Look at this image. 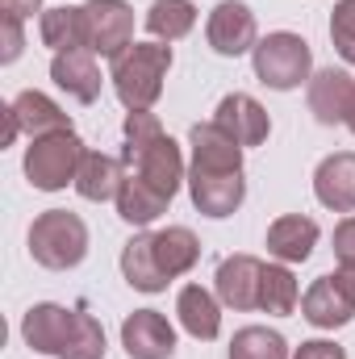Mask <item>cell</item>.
Returning a JSON list of instances; mask_svg holds the SVG:
<instances>
[{"label": "cell", "mask_w": 355, "mask_h": 359, "mask_svg": "<svg viewBox=\"0 0 355 359\" xmlns=\"http://www.w3.org/2000/svg\"><path fill=\"white\" fill-rule=\"evenodd\" d=\"M172 72V46L168 42H134L113 59V92L126 104V113H142L155 109V100L163 96V80Z\"/></svg>", "instance_id": "1"}, {"label": "cell", "mask_w": 355, "mask_h": 359, "mask_svg": "<svg viewBox=\"0 0 355 359\" xmlns=\"http://www.w3.org/2000/svg\"><path fill=\"white\" fill-rule=\"evenodd\" d=\"M29 255L46 271H72L88 255V226L80 213L67 209H46L29 226Z\"/></svg>", "instance_id": "2"}, {"label": "cell", "mask_w": 355, "mask_h": 359, "mask_svg": "<svg viewBox=\"0 0 355 359\" xmlns=\"http://www.w3.org/2000/svg\"><path fill=\"white\" fill-rule=\"evenodd\" d=\"M251 67H255V80L264 88L293 92L314 80V50L301 34L276 29V34L260 38V46L251 50Z\"/></svg>", "instance_id": "3"}, {"label": "cell", "mask_w": 355, "mask_h": 359, "mask_svg": "<svg viewBox=\"0 0 355 359\" xmlns=\"http://www.w3.org/2000/svg\"><path fill=\"white\" fill-rule=\"evenodd\" d=\"M84 155H88V151H84L80 134H76V130H63V134L34 138L21 168H25V180H29L38 192H59V188L76 184Z\"/></svg>", "instance_id": "4"}, {"label": "cell", "mask_w": 355, "mask_h": 359, "mask_svg": "<svg viewBox=\"0 0 355 359\" xmlns=\"http://www.w3.org/2000/svg\"><path fill=\"white\" fill-rule=\"evenodd\" d=\"M84 8V46L100 59H117L126 46H134V8L126 0H88Z\"/></svg>", "instance_id": "5"}, {"label": "cell", "mask_w": 355, "mask_h": 359, "mask_svg": "<svg viewBox=\"0 0 355 359\" xmlns=\"http://www.w3.org/2000/svg\"><path fill=\"white\" fill-rule=\"evenodd\" d=\"M205 38L222 59H239L260 46V21L243 0H222V4H213V13L205 21Z\"/></svg>", "instance_id": "6"}, {"label": "cell", "mask_w": 355, "mask_h": 359, "mask_svg": "<svg viewBox=\"0 0 355 359\" xmlns=\"http://www.w3.org/2000/svg\"><path fill=\"white\" fill-rule=\"evenodd\" d=\"M76 322H80V309L42 301V305H29V309H25V318H21V339H25L29 351L59 359L67 351L72 334H76Z\"/></svg>", "instance_id": "7"}, {"label": "cell", "mask_w": 355, "mask_h": 359, "mask_svg": "<svg viewBox=\"0 0 355 359\" xmlns=\"http://www.w3.org/2000/svg\"><path fill=\"white\" fill-rule=\"evenodd\" d=\"M188 196H192L196 213L222 222V217L239 213V205L247 201V180H243V172H205V168H188Z\"/></svg>", "instance_id": "8"}, {"label": "cell", "mask_w": 355, "mask_h": 359, "mask_svg": "<svg viewBox=\"0 0 355 359\" xmlns=\"http://www.w3.org/2000/svg\"><path fill=\"white\" fill-rule=\"evenodd\" d=\"M260 284H264V259H255V255H226L213 276L217 301L234 313L260 309Z\"/></svg>", "instance_id": "9"}, {"label": "cell", "mask_w": 355, "mask_h": 359, "mask_svg": "<svg viewBox=\"0 0 355 359\" xmlns=\"http://www.w3.org/2000/svg\"><path fill=\"white\" fill-rule=\"evenodd\" d=\"M121 347L130 359H172L176 355V330L159 309H134L121 322Z\"/></svg>", "instance_id": "10"}, {"label": "cell", "mask_w": 355, "mask_h": 359, "mask_svg": "<svg viewBox=\"0 0 355 359\" xmlns=\"http://www.w3.org/2000/svg\"><path fill=\"white\" fill-rule=\"evenodd\" d=\"M213 121H217V126L243 147V151L267 142V134H272V117H267V109L255 100V96H247V92H230V96H222Z\"/></svg>", "instance_id": "11"}, {"label": "cell", "mask_w": 355, "mask_h": 359, "mask_svg": "<svg viewBox=\"0 0 355 359\" xmlns=\"http://www.w3.org/2000/svg\"><path fill=\"white\" fill-rule=\"evenodd\" d=\"M301 318H305L309 326H318V330H339V326H347L355 318V301L347 297V288L339 284L335 271H330V276H318V280L305 288V297H301Z\"/></svg>", "instance_id": "12"}, {"label": "cell", "mask_w": 355, "mask_h": 359, "mask_svg": "<svg viewBox=\"0 0 355 359\" xmlns=\"http://www.w3.org/2000/svg\"><path fill=\"white\" fill-rule=\"evenodd\" d=\"M314 196L330 213H355V151H335L314 168Z\"/></svg>", "instance_id": "13"}, {"label": "cell", "mask_w": 355, "mask_h": 359, "mask_svg": "<svg viewBox=\"0 0 355 359\" xmlns=\"http://www.w3.org/2000/svg\"><path fill=\"white\" fill-rule=\"evenodd\" d=\"M355 96V76L347 67H322L309 80V113L322 126H343Z\"/></svg>", "instance_id": "14"}, {"label": "cell", "mask_w": 355, "mask_h": 359, "mask_svg": "<svg viewBox=\"0 0 355 359\" xmlns=\"http://www.w3.org/2000/svg\"><path fill=\"white\" fill-rule=\"evenodd\" d=\"M188 147H192V163L188 168H205V172H243V147L217 126V121H196L188 130Z\"/></svg>", "instance_id": "15"}, {"label": "cell", "mask_w": 355, "mask_h": 359, "mask_svg": "<svg viewBox=\"0 0 355 359\" xmlns=\"http://www.w3.org/2000/svg\"><path fill=\"white\" fill-rule=\"evenodd\" d=\"M318 222L305 213H284L267 226V255L276 264H305L318 247Z\"/></svg>", "instance_id": "16"}, {"label": "cell", "mask_w": 355, "mask_h": 359, "mask_svg": "<svg viewBox=\"0 0 355 359\" xmlns=\"http://www.w3.org/2000/svg\"><path fill=\"white\" fill-rule=\"evenodd\" d=\"M8 109H13V121H17V130L34 142V138H46V134H63V130H72V117L46 96V92H17L13 100H8Z\"/></svg>", "instance_id": "17"}, {"label": "cell", "mask_w": 355, "mask_h": 359, "mask_svg": "<svg viewBox=\"0 0 355 359\" xmlns=\"http://www.w3.org/2000/svg\"><path fill=\"white\" fill-rule=\"evenodd\" d=\"M51 80H55V88H63L80 104H92L100 96V84H105L92 50H63V55H55L51 59Z\"/></svg>", "instance_id": "18"}, {"label": "cell", "mask_w": 355, "mask_h": 359, "mask_svg": "<svg viewBox=\"0 0 355 359\" xmlns=\"http://www.w3.org/2000/svg\"><path fill=\"white\" fill-rule=\"evenodd\" d=\"M176 318L196 343H213V339L222 334V301H217L209 288H201V284H184V288H180Z\"/></svg>", "instance_id": "19"}, {"label": "cell", "mask_w": 355, "mask_h": 359, "mask_svg": "<svg viewBox=\"0 0 355 359\" xmlns=\"http://www.w3.org/2000/svg\"><path fill=\"white\" fill-rule=\"evenodd\" d=\"M121 276L138 292H163L168 288V276L155 259V234H134L121 247Z\"/></svg>", "instance_id": "20"}, {"label": "cell", "mask_w": 355, "mask_h": 359, "mask_svg": "<svg viewBox=\"0 0 355 359\" xmlns=\"http://www.w3.org/2000/svg\"><path fill=\"white\" fill-rule=\"evenodd\" d=\"M121 180H126V163H121V159H113V155H105V151H88L72 188H76L84 201H96V205H100V201H117Z\"/></svg>", "instance_id": "21"}, {"label": "cell", "mask_w": 355, "mask_h": 359, "mask_svg": "<svg viewBox=\"0 0 355 359\" xmlns=\"http://www.w3.org/2000/svg\"><path fill=\"white\" fill-rule=\"evenodd\" d=\"M38 38H42V46H51L55 55H63V50H88V46H84V8H80V4L46 8V13L38 17Z\"/></svg>", "instance_id": "22"}, {"label": "cell", "mask_w": 355, "mask_h": 359, "mask_svg": "<svg viewBox=\"0 0 355 359\" xmlns=\"http://www.w3.org/2000/svg\"><path fill=\"white\" fill-rule=\"evenodd\" d=\"M117 217L121 222H130V226H151V222H159L163 213H168V196L163 192H155L151 184H142L138 176H130L126 172V180H121V192H117Z\"/></svg>", "instance_id": "23"}, {"label": "cell", "mask_w": 355, "mask_h": 359, "mask_svg": "<svg viewBox=\"0 0 355 359\" xmlns=\"http://www.w3.org/2000/svg\"><path fill=\"white\" fill-rule=\"evenodd\" d=\"M155 259L168 280H180L196 268L201 259V243L188 226H168V230H155Z\"/></svg>", "instance_id": "24"}, {"label": "cell", "mask_w": 355, "mask_h": 359, "mask_svg": "<svg viewBox=\"0 0 355 359\" xmlns=\"http://www.w3.org/2000/svg\"><path fill=\"white\" fill-rule=\"evenodd\" d=\"M142 25H147V34L155 38V42H180V38H188L192 34V25H196V4L192 0H155L151 8H147V17H142Z\"/></svg>", "instance_id": "25"}, {"label": "cell", "mask_w": 355, "mask_h": 359, "mask_svg": "<svg viewBox=\"0 0 355 359\" xmlns=\"http://www.w3.org/2000/svg\"><path fill=\"white\" fill-rule=\"evenodd\" d=\"M301 301L297 276L288 271V264H264V284H260V309L272 318H288Z\"/></svg>", "instance_id": "26"}, {"label": "cell", "mask_w": 355, "mask_h": 359, "mask_svg": "<svg viewBox=\"0 0 355 359\" xmlns=\"http://www.w3.org/2000/svg\"><path fill=\"white\" fill-rule=\"evenodd\" d=\"M230 359H293V355H288V343H284L280 330L243 326V330L230 339Z\"/></svg>", "instance_id": "27"}, {"label": "cell", "mask_w": 355, "mask_h": 359, "mask_svg": "<svg viewBox=\"0 0 355 359\" xmlns=\"http://www.w3.org/2000/svg\"><path fill=\"white\" fill-rule=\"evenodd\" d=\"M59 359H105V326L80 309V322H76V334L67 343V351Z\"/></svg>", "instance_id": "28"}, {"label": "cell", "mask_w": 355, "mask_h": 359, "mask_svg": "<svg viewBox=\"0 0 355 359\" xmlns=\"http://www.w3.org/2000/svg\"><path fill=\"white\" fill-rule=\"evenodd\" d=\"M330 42L343 55V63L355 67V0H339L330 13Z\"/></svg>", "instance_id": "29"}, {"label": "cell", "mask_w": 355, "mask_h": 359, "mask_svg": "<svg viewBox=\"0 0 355 359\" xmlns=\"http://www.w3.org/2000/svg\"><path fill=\"white\" fill-rule=\"evenodd\" d=\"M25 21L13 17V13H0V34H4V50H0V63H17L21 50H25Z\"/></svg>", "instance_id": "30"}, {"label": "cell", "mask_w": 355, "mask_h": 359, "mask_svg": "<svg viewBox=\"0 0 355 359\" xmlns=\"http://www.w3.org/2000/svg\"><path fill=\"white\" fill-rule=\"evenodd\" d=\"M335 259L339 268H355V217H343L335 226Z\"/></svg>", "instance_id": "31"}, {"label": "cell", "mask_w": 355, "mask_h": 359, "mask_svg": "<svg viewBox=\"0 0 355 359\" xmlns=\"http://www.w3.org/2000/svg\"><path fill=\"white\" fill-rule=\"evenodd\" d=\"M293 359H347V351L339 347V343H330V339H309V343H301Z\"/></svg>", "instance_id": "32"}, {"label": "cell", "mask_w": 355, "mask_h": 359, "mask_svg": "<svg viewBox=\"0 0 355 359\" xmlns=\"http://www.w3.org/2000/svg\"><path fill=\"white\" fill-rule=\"evenodd\" d=\"M0 13H13V17H34V13H46L42 0H0Z\"/></svg>", "instance_id": "33"}, {"label": "cell", "mask_w": 355, "mask_h": 359, "mask_svg": "<svg viewBox=\"0 0 355 359\" xmlns=\"http://www.w3.org/2000/svg\"><path fill=\"white\" fill-rule=\"evenodd\" d=\"M343 126H347V130L355 134V96H351V109H347V121H343Z\"/></svg>", "instance_id": "34"}]
</instances>
